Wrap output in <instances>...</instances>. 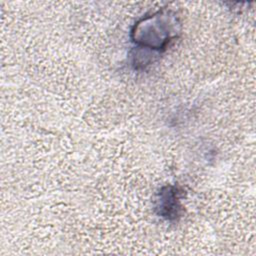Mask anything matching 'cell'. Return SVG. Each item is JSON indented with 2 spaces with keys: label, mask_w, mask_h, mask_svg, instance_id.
Segmentation results:
<instances>
[{
  "label": "cell",
  "mask_w": 256,
  "mask_h": 256,
  "mask_svg": "<svg viewBox=\"0 0 256 256\" xmlns=\"http://www.w3.org/2000/svg\"><path fill=\"white\" fill-rule=\"evenodd\" d=\"M178 191L175 187H164L160 192L158 200L159 214L167 219H174L179 215L180 204L178 200Z\"/></svg>",
  "instance_id": "obj_1"
}]
</instances>
